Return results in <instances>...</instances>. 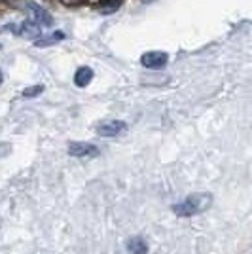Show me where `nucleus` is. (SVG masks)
<instances>
[{
  "label": "nucleus",
  "mask_w": 252,
  "mask_h": 254,
  "mask_svg": "<svg viewBox=\"0 0 252 254\" xmlns=\"http://www.w3.org/2000/svg\"><path fill=\"white\" fill-rule=\"evenodd\" d=\"M23 10L29 11V21L23 23L21 31H17V34H29V36H38L42 29L46 27H52L53 17L50 11H46L42 6H38L36 2L32 0H25L23 2Z\"/></svg>",
  "instance_id": "obj_1"
},
{
  "label": "nucleus",
  "mask_w": 252,
  "mask_h": 254,
  "mask_svg": "<svg viewBox=\"0 0 252 254\" xmlns=\"http://www.w3.org/2000/svg\"><path fill=\"white\" fill-rule=\"evenodd\" d=\"M210 203H212L210 193H193V195H188L184 201L173 205V212L180 218H189L205 212L210 207Z\"/></svg>",
  "instance_id": "obj_2"
},
{
  "label": "nucleus",
  "mask_w": 252,
  "mask_h": 254,
  "mask_svg": "<svg viewBox=\"0 0 252 254\" xmlns=\"http://www.w3.org/2000/svg\"><path fill=\"white\" fill-rule=\"evenodd\" d=\"M68 154L72 158H95V156H99V148L91 142L74 140V142L68 144Z\"/></svg>",
  "instance_id": "obj_3"
},
{
  "label": "nucleus",
  "mask_w": 252,
  "mask_h": 254,
  "mask_svg": "<svg viewBox=\"0 0 252 254\" xmlns=\"http://www.w3.org/2000/svg\"><path fill=\"white\" fill-rule=\"evenodd\" d=\"M126 129H127L126 122H122V120H108V122H103V124L97 126V133L101 137H118Z\"/></svg>",
  "instance_id": "obj_4"
},
{
  "label": "nucleus",
  "mask_w": 252,
  "mask_h": 254,
  "mask_svg": "<svg viewBox=\"0 0 252 254\" xmlns=\"http://www.w3.org/2000/svg\"><path fill=\"white\" fill-rule=\"evenodd\" d=\"M169 61V55L165 52H148L140 57V63L146 68H152V70H158V68H163Z\"/></svg>",
  "instance_id": "obj_5"
},
{
  "label": "nucleus",
  "mask_w": 252,
  "mask_h": 254,
  "mask_svg": "<svg viewBox=\"0 0 252 254\" xmlns=\"http://www.w3.org/2000/svg\"><path fill=\"white\" fill-rule=\"evenodd\" d=\"M64 38H66V34H64L63 31H55V32H50V34H40V38L34 40V46H36V48H46V46H53V44L63 42Z\"/></svg>",
  "instance_id": "obj_6"
},
{
  "label": "nucleus",
  "mask_w": 252,
  "mask_h": 254,
  "mask_svg": "<svg viewBox=\"0 0 252 254\" xmlns=\"http://www.w3.org/2000/svg\"><path fill=\"white\" fill-rule=\"evenodd\" d=\"M122 2L124 0H99L95 4V10L99 13H103V15H110V13H114V11L122 8Z\"/></svg>",
  "instance_id": "obj_7"
},
{
  "label": "nucleus",
  "mask_w": 252,
  "mask_h": 254,
  "mask_svg": "<svg viewBox=\"0 0 252 254\" xmlns=\"http://www.w3.org/2000/svg\"><path fill=\"white\" fill-rule=\"evenodd\" d=\"M91 80H93V70L89 66H80L76 70V74H74V84L78 87H85Z\"/></svg>",
  "instance_id": "obj_8"
},
{
  "label": "nucleus",
  "mask_w": 252,
  "mask_h": 254,
  "mask_svg": "<svg viewBox=\"0 0 252 254\" xmlns=\"http://www.w3.org/2000/svg\"><path fill=\"white\" fill-rule=\"evenodd\" d=\"M127 251L131 254H146L148 253V243L142 239V237H131L129 241L126 243Z\"/></svg>",
  "instance_id": "obj_9"
},
{
  "label": "nucleus",
  "mask_w": 252,
  "mask_h": 254,
  "mask_svg": "<svg viewBox=\"0 0 252 254\" xmlns=\"http://www.w3.org/2000/svg\"><path fill=\"white\" fill-rule=\"evenodd\" d=\"M42 91H44V85H31V87L23 89L21 97H25V99H34V97L40 95Z\"/></svg>",
  "instance_id": "obj_10"
},
{
  "label": "nucleus",
  "mask_w": 252,
  "mask_h": 254,
  "mask_svg": "<svg viewBox=\"0 0 252 254\" xmlns=\"http://www.w3.org/2000/svg\"><path fill=\"white\" fill-rule=\"evenodd\" d=\"M59 2L64 6H82V4H85V0H59Z\"/></svg>",
  "instance_id": "obj_11"
},
{
  "label": "nucleus",
  "mask_w": 252,
  "mask_h": 254,
  "mask_svg": "<svg viewBox=\"0 0 252 254\" xmlns=\"http://www.w3.org/2000/svg\"><path fill=\"white\" fill-rule=\"evenodd\" d=\"M2 80H4V76H2V70H0V84H2Z\"/></svg>",
  "instance_id": "obj_12"
}]
</instances>
